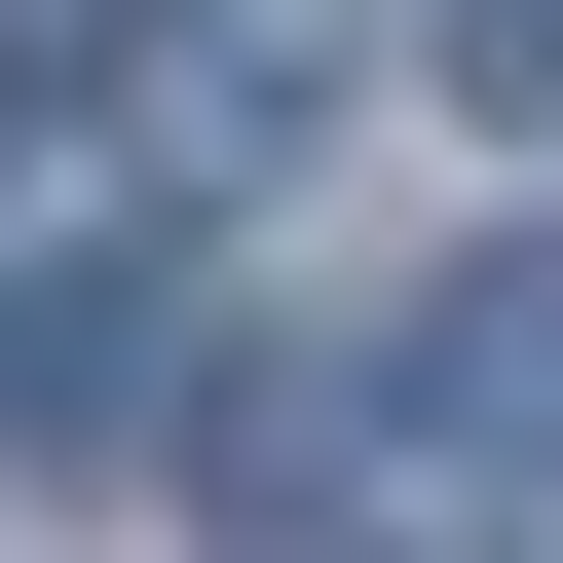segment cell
Wrapping results in <instances>:
<instances>
[{
  "instance_id": "3957f363",
  "label": "cell",
  "mask_w": 563,
  "mask_h": 563,
  "mask_svg": "<svg viewBox=\"0 0 563 563\" xmlns=\"http://www.w3.org/2000/svg\"><path fill=\"white\" fill-rule=\"evenodd\" d=\"M451 76H488V113H563V0H451Z\"/></svg>"
},
{
  "instance_id": "7a4b0ae2",
  "label": "cell",
  "mask_w": 563,
  "mask_h": 563,
  "mask_svg": "<svg viewBox=\"0 0 563 563\" xmlns=\"http://www.w3.org/2000/svg\"><path fill=\"white\" fill-rule=\"evenodd\" d=\"M413 451H488V488H563V225H488L451 301H413Z\"/></svg>"
},
{
  "instance_id": "6da1fadb",
  "label": "cell",
  "mask_w": 563,
  "mask_h": 563,
  "mask_svg": "<svg viewBox=\"0 0 563 563\" xmlns=\"http://www.w3.org/2000/svg\"><path fill=\"white\" fill-rule=\"evenodd\" d=\"M339 113H376V0H113V151L151 188H263Z\"/></svg>"
}]
</instances>
